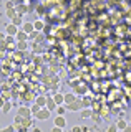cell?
I'll list each match as a JSON object with an SVG mask.
<instances>
[{"label": "cell", "mask_w": 131, "mask_h": 132, "mask_svg": "<svg viewBox=\"0 0 131 132\" xmlns=\"http://www.w3.org/2000/svg\"><path fill=\"white\" fill-rule=\"evenodd\" d=\"M18 27L17 25H13V23H9V25H5V33L9 36H17V33H18Z\"/></svg>", "instance_id": "6da1fadb"}, {"label": "cell", "mask_w": 131, "mask_h": 132, "mask_svg": "<svg viewBox=\"0 0 131 132\" xmlns=\"http://www.w3.org/2000/svg\"><path fill=\"white\" fill-rule=\"evenodd\" d=\"M28 38H32L35 43H42V41L45 40V36L40 31H33V33H30V35H28Z\"/></svg>", "instance_id": "7a4b0ae2"}, {"label": "cell", "mask_w": 131, "mask_h": 132, "mask_svg": "<svg viewBox=\"0 0 131 132\" xmlns=\"http://www.w3.org/2000/svg\"><path fill=\"white\" fill-rule=\"evenodd\" d=\"M22 30L25 31L27 35H30V33H33V31H35V27H33V23H28V22H27V23H23V25H22Z\"/></svg>", "instance_id": "3957f363"}, {"label": "cell", "mask_w": 131, "mask_h": 132, "mask_svg": "<svg viewBox=\"0 0 131 132\" xmlns=\"http://www.w3.org/2000/svg\"><path fill=\"white\" fill-rule=\"evenodd\" d=\"M65 124H67V121H65V117H61V116H58V117H55V127H65Z\"/></svg>", "instance_id": "277c9868"}, {"label": "cell", "mask_w": 131, "mask_h": 132, "mask_svg": "<svg viewBox=\"0 0 131 132\" xmlns=\"http://www.w3.org/2000/svg\"><path fill=\"white\" fill-rule=\"evenodd\" d=\"M48 116H50V111L48 109H40V112L37 114V119H42L43 121V119H47Z\"/></svg>", "instance_id": "5b68a950"}, {"label": "cell", "mask_w": 131, "mask_h": 132, "mask_svg": "<svg viewBox=\"0 0 131 132\" xmlns=\"http://www.w3.org/2000/svg\"><path fill=\"white\" fill-rule=\"evenodd\" d=\"M56 107V102H55V99H52V97H47V109L48 111H53Z\"/></svg>", "instance_id": "8992f818"}, {"label": "cell", "mask_w": 131, "mask_h": 132, "mask_svg": "<svg viewBox=\"0 0 131 132\" xmlns=\"http://www.w3.org/2000/svg\"><path fill=\"white\" fill-rule=\"evenodd\" d=\"M33 27H35V31H42V30H45V23L42 22V20H37V22L33 23Z\"/></svg>", "instance_id": "52a82bcc"}, {"label": "cell", "mask_w": 131, "mask_h": 132, "mask_svg": "<svg viewBox=\"0 0 131 132\" xmlns=\"http://www.w3.org/2000/svg\"><path fill=\"white\" fill-rule=\"evenodd\" d=\"M17 40H18V41H27V40H28V35H27L23 30H20V31L17 33Z\"/></svg>", "instance_id": "ba28073f"}, {"label": "cell", "mask_w": 131, "mask_h": 132, "mask_svg": "<svg viewBox=\"0 0 131 132\" xmlns=\"http://www.w3.org/2000/svg\"><path fill=\"white\" fill-rule=\"evenodd\" d=\"M18 114H20V116H27V117H30L32 111L27 109V107H20V109H18Z\"/></svg>", "instance_id": "9c48e42d"}, {"label": "cell", "mask_w": 131, "mask_h": 132, "mask_svg": "<svg viewBox=\"0 0 131 132\" xmlns=\"http://www.w3.org/2000/svg\"><path fill=\"white\" fill-rule=\"evenodd\" d=\"M65 102L67 104H73L75 102V96L73 94H65Z\"/></svg>", "instance_id": "30bf717a"}, {"label": "cell", "mask_w": 131, "mask_h": 132, "mask_svg": "<svg viewBox=\"0 0 131 132\" xmlns=\"http://www.w3.org/2000/svg\"><path fill=\"white\" fill-rule=\"evenodd\" d=\"M12 23H13V25H23V20H22V16H15V18L13 20H12Z\"/></svg>", "instance_id": "8fae6325"}, {"label": "cell", "mask_w": 131, "mask_h": 132, "mask_svg": "<svg viewBox=\"0 0 131 132\" xmlns=\"http://www.w3.org/2000/svg\"><path fill=\"white\" fill-rule=\"evenodd\" d=\"M7 16H9V18H12V20L17 16V15H15V10H13V8H9V10H7Z\"/></svg>", "instance_id": "7c38bea8"}, {"label": "cell", "mask_w": 131, "mask_h": 132, "mask_svg": "<svg viewBox=\"0 0 131 132\" xmlns=\"http://www.w3.org/2000/svg\"><path fill=\"white\" fill-rule=\"evenodd\" d=\"M68 109H70V111H76V109H80V102H73V104H70V106H68Z\"/></svg>", "instance_id": "4fadbf2b"}, {"label": "cell", "mask_w": 131, "mask_h": 132, "mask_svg": "<svg viewBox=\"0 0 131 132\" xmlns=\"http://www.w3.org/2000/svg\"><path fill=\"white\" fill-rule=\"evenodd\" d=\"M18 51H22V50H27V41H18Z\"/></svg>", "instance_id": "5bb4252c"}, {"label": "cell", "mask_w": 131, "mask_h": 132, "mask_svg": "<svg viewBox=\"0 0 131 132\" xmlns=\"http://www.w3.org/2000/svg\"><path fill=\"white\" fill-rule=\"evenodd\" d=\"M47 102V97H37V106H43Z\"/></svg>", "instance_id": "9a60e30c"}, {"label": "cell", "mask_w": 131, "mask_h": 132, "mask_svg": "<svg viewBox=\"0 0 131 132\" xmlns=\"http://www.w3.org/2000/svg\"><path fill=\"white\" fill-rule=\"evenodd\" d=\"M53 99H55V102H56V104H58V102H61V101H65V96H61V94H56V96L53 97Z\"/></svg>", "instance_id": "2e32d148"}, {"label": "cell", "mask_w": 131, "mask_h": 132, "mask_svg": "<svg viewBox=\"0 0 131 132\" xmlns=\"http://www.w3.org/2000/svg\"><path fill=\"white\" fill-rule=\"evenodd\" d=\"M5 35H7L5 31H3V33L0 31V43H3V41H5Z\"/></svg>", "instance_id": "e0dca14e"}, {"label": "cell", "mask_w": 131, "mask_h": 132, "mask_svg": "<svg viewBox=\"0 0 131 132\" xmlns=\"http://www.w3.org/2000/svg\"><path fill=\"white\" fill-rule=\"evenodd\" d=\"M2 109H3V112H9V111H10V104H9V102H7V104L2 107Z\"/></svg>", "instance_id": "ac0fdd59"}, {"label": "cell", "mask_w": 131, "mask_h": 132, "mask_svg": "<svg viewBox=\"0 0 131 132\" xmlns=\"http://www.w3.org/2000/svg\"><path fill=\"white\" fill-rule=\"evenodd\" d=\"M56 112H58V114L61 116V114H63V112H65V109H63V107H58V109H56Z\"/></svg>", "instance_id": "d6986e66"}, {"label": "cell", "mask_w": 131, "mask_h": 132, "mask_svg": "<svg viewBox=\"0 0 131 132\" xmlns=\"http://www.w3.org/2000/svg\"><path fill=\"white\" fill-rule=\"evenodd\" d=\"M52 132H63V130H61L60 127H53V130H52Z\"/></svg>", "instance_id": "ffe728a7"}, {"label": "cell", "mask_w": 131, "mask_h": 132, "mask_svg": "<svg viewBox=\"0 0 131 132\" xmlns=\"http://www.w3.org/2000/svg\"><path fill=\"white\" fill-rule=\"evenodd\" d=\"M73 132H81V129L80 127H73Z\"/></svg>", "instance_id": "44dd1931"}]
</instances>
